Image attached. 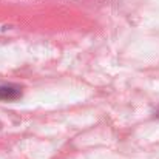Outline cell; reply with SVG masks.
<instances>
[{"label":"cell","mask_w":159,"mask_h":159,"mask_svg":"<svg viewBox=\"0 0 159 159\" xmlns=\"http://www.w3.org/2000/svg\"><path fill=\"white\" fill-rule=\"evenodd\" d=\"M22 98V88L14 84H3L0 85V101L11 102Z\"/></svg>","instance_id":"cell-1"},{"label":"cell","mask_w":159,"mask_h":159,"mask_svg":"<svg viewBox=\"0 0 159 159\" xmlns=\"http://www.w3.org/2000/svg\"><path fill=\"white\" fill-rule=\"evenodd\" d=\"M0 128H2V122H0Z\"/></svg>","instance_id":"cell-2"}]
</instances>
